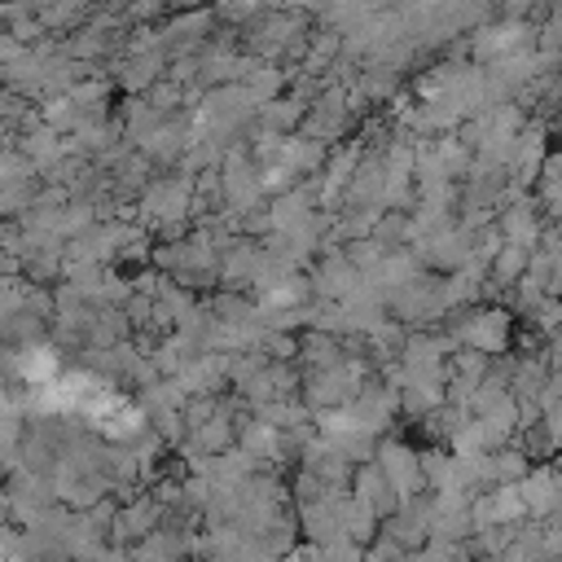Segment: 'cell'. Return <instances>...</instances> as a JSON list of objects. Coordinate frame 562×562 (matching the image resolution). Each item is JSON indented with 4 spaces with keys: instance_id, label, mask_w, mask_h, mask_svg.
Here are the masks:
<instances>
[{
    "instance_id": "12",
    "label": "cell",
    "mask_w": 562,
    "mask_h": 562,
    "mask_svg": "<svg viewBox=\"0 0 562 562\" xmlns=\"http://www.w3.org/2000/svg\"><path fill=\"white\" fill-rule=\"evenodd\" d=\"M13 189H44L40 167L22 149H4L0 158V193H13Z\"/></svg>"
},
{
    "instance_id": "13",
    "label": "cell",
    "mask_w": 562,
    "mask_h": 562,
    "mask_svg": "<svg viewBox=\"0 0 562 562\" xmlns=\"http://www.w3.org/2000/svg\"><path fill=\"white\" fill-rule=\"evenodd\" d=\"M492 457H496V487H518L531 474V465H536L518 443H509V448H501Z\"/></svg>"
},
{
    "instance_id": "3",
    "label": "cell",
    "mask_w": 562,
    "mask_h": 562,
    "mask_svg": "<svg viewBox=\"0 0 562 562\" xmlns=\"http://www.w3.org/2000/svg\"><path fill=\"white\" fill-rule=\"evenodd\" d=\"M373 465L391 479V487L400 492V505H408L413 496H422V492H430L426 487V479H422V448H413L408 439H395V435H386L382 443H378V457H373Z\"/></svg>"
},
{
    "instance_id": "5",
    "label": "cell",
    "mask_w": 562,
    "mask_h": 562,
    "mask_svg": "<svg viewBox=\"0 0 562 562\" xmlns=\"http://www.w3.org/2000/svg\"><path fill=\"white\" fill-rule=\"evenodd\" d=\"M351 413H356V422H360V430H369L373 439H386V430H391V422L395 417H404V404H400V391H391L382 378L378 382H369L351 404H347Z\"/></svg>"
},
{
    "instance_id": "17",
    "label": "cell",
    "mask_w": 562,
    "mask_h": 562,
    "mask_svg": "<svg viewBox=\"0 0 562 562\" xmlns=\"http://www.w3.org/2000/svg\"><path fill=\"white\" fill-rule=\"evenodd\" d=\"M325 562H364V549H356L351 540H338L325 549Z\"/></svg>"
},
{
    "instance_id": "16",
    "label": "cell",
    "mask_w": 562,
    "mask_h": 562,
    "mask_svg": "<svg viewBox=\"0 0 562 562\" xmlns=\"http://www.w3.org/2000/svg\"><path fill=\"white\" fill-rule=\"evenodd\" d=\"M342 255H347V259L356 263V272H364V277H369V272H373V268H378V263L386 259V250H382V246H378L373 237H360V241H347V250H342Z\"/></svg>"
},
{
    "instance_id": "9",
    "label": "cell",
    "mask_w": 562,
    "mask_h": 562,
    "mask_svg": "<svg viewBox=\"0 0 562 562\" xmlns=\"http://www.w3.org/2000/svg\"><path fill=\"white\" fill-rule=\"evenodd\" d=\"M351 496L360 501V505H369L382 522L391 518V514H400V492L391 487V479L369 461V465H356V479H351Z\"/></svg>"
},
{
    "instance_id": "15",
    "label": "cell",
    "mask_w": 562,
    "mask_h": 562,
    "mask_svg": "<svg viewBox=\"0 0 562 562\" xmlns=\"http://www.w3.org/2000/svg\"><path fill=\"white\" fill-rule=\"evenodd\" d=\"M527 325L540 334V342H549V338L562 329V299H544V303L527 316Z\"/></svg>"
},
{
    "instance_id": "1",
    "label": "cell",
    "mask_w": 562,
    "mask_h": 562,
    "mask_svg": "<svg viewBox=\"0 0 562 562\" xmlns=\"http://www.w3.org/2000/svg\"><path fill=\"white\" fill-rule=\"evenodd\" d=\"M439 329L457 347L483 351L492 360L509 356V347H514V312L501 307V303H479V307H465V312H448V321Z\"/></svg>"
},
{
    "instance_id": "7",
    "label": "cell",
    "mask_w": 562,
    "mask_h": 562,
    "mask_svg": "<svg viewBox=\"0 0 562 562\" xmlns=\"http://www.w3.org/2000/svg\"><path fill=\"white\" fill-rule=\"evenodd\" d=\"M496 228H501V237H505L509 246H527V250H536V246L544 241V233H549V215L540 211V202H536V193H531L527 202L501 211Z\"/></svg>"
},
{
    "instance_id": "14",
    "label": "cell",
    "mask_w": 562,
    "mask_h": 562,
    "mask_svg": "<svg viewBox=\"0 0 562 562\" xmlns=\"http://www.w3.org/2000/svg\"><path fill=\"white\" fill-rule=\"evenodd\" d=\"M492 356H483V351H470V347H457V356L448 360V373H457V378H470V382H487V373H492Z\"/></svg>"
},
{
    "instance_id": "4",
    "label": "cell",
    "mask_w": 562,
    "mask_h": 562,
    "mask_svg": "<svg viewBox=\"0 0 562 562\" xmlns=\"http://www.w3.org/2000/svg\"><path fill=\"white\" fill-rule=\"evenodd\" d=\"M307 281H312V299H321V303H347L360 290L364 272H356V263L338 250V255H321L307 268Z\"/></svg>"
},
{
    "instance_id": "18",
    "label": "cell",
    "mask_w": 562,
    "mask_h": 562,
    "mask_svg": "<svg viewBox=\"0 0 562 562\" xmlns=\"http://www.w3.org/2000/svg\"><path fill=\"white\" fill-rule=\"evenodd\" d=\"M549 562H562V558H549Z\"/></svg>"
},
{
    "instance_id": "11",
    "label": "cell",
    "mask_w": 562,
    "mask_h": 562,
    "mask_svg": "<svg viewBox=\"0 0 562 562\" xmlns=\"http://www.w3.org/2000/svg\"><path fill=\"white\" fill-rule=\"evenodd\" d=\"M422 479L430 492H461L457 487V457L448 443H422Z\"/></svg>"
},
{
    "instance_id": "6",
    "label": "cell",
    "mask_w": 562,
    "mask_h": 562,
    "mask_svg": "<svg viewBox=\"0 0 562 562\" xmlns=\"http://www.w3.org/2000/svg\"><path fill=\"white\" fill-rule=\"evenodd\" d=\"M220 176H224V211H228V215L241 220V215L268 206L263 176H259V162H255V158H250V162H228V167H220Z\"/></svg>"
},
{
    "instance_id": "2",
    "label": "cell",
    "mask_w": 562,
    "mask_h": 562,
    "mask_svg": "<svg viewBox=\"0 0 562 562\" xmlns=\"http://www.w3.org/2000/svg\"><path fill=\"white\" fill-rule=\"evenodd\" d=\"M193 202H198V180L184 176V171H167L158 176L145 198L136 202V224L145 233H154L158 224H171V220H193Z\"/></svg>"
},
{
    "instance_id": "10",
    "label": "cell",
    "mask_w": 562,
    "mask_h": 562,
    "mask_svg": "<svg viewBox=\"0 0 562 562\" xmlns=\"http://www.w3.org/2000/svg\"><path fill=\"white\" fill-rule=\"evenodd\" d=\"M167 66L171 57L167 53H140V57H123L119 70H114V83L127 92V97H145L154 83L167 79Z\"/></svg>"
},
{
    "instance_id": "8",
    "label": "cell",
    "mask_w": 562,
    "mask_h": 562,
    "mask_svg": "<svg viewBox=\"0 0 562 562\" xmlns=\"http://www.w3.org/2000/svg\"><path fill=\"white\" fill-rule=\"evenodd\" d=\"M180 386L184 395H224L233 391V356H220V351H202L184 373H180Z\"/></svg>"
},
{
    "instance_id": "19",
    "label": "cell",
    "mask_w": 562,
    "mask_h": 562,
    "mask_svg": "<svg viewBox=\"0 0 562 562\" xmlns=\"http://www.w3.org/2000/svg\"><path fill=\"white\" fill-rule=\"evenodd\" d=\"M465 562H474V558H465Z\"/></svg>"
}]
</instances>
